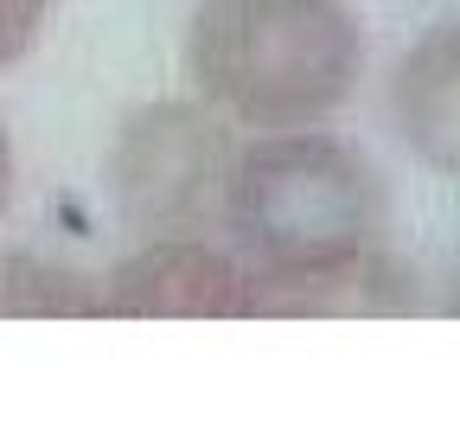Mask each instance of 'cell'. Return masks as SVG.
Returning <instances> with one entry per match:
<instances>
[{
    "label": "cell",
    "instance_id": "6da1fadb",
    "mask_svg": "<svg viewBox=\"0 0 460 435\" xmlns=\"http://www.w3.org/2000/svg\"><path fill=\"white\" fill-rule=\"evenodd\" d=\"M217 231L256 276L262 314H345L390 289V180L326 122L243 135Z\"/></svg>",
    "mask_w": 460,
    "mask_h": 435
},
{
    "label": "cell",
    "instance_id": "7a4b0ae2",
    "mask_svg": "<svg viewBox=\"0 0 460 435\" xmlns=\"http://www.w3.org/2000/svg\"><path fill=\"white\" fill-rule=\"evenodd\" d=\"M371 32L352 0H199L180 32V71L243 135L320 129L358 96Z\"/></svg>",
    "mask_w": 460,
    "mask_h": 435
},
{
    "label": "cell",
    "instance_id": "3957f363",
    "mask_svg": "<svg viewBox=\"0 0 460 435\" xmlns=\"http://www.w3.org/2000/svg\"><path fill=\"white\" fill-rule=\"evenodd\" d=\"M243 129L224 122L211 102L186 96H154L115 129L102 186L115 218L147 237V231H217L224 180L237 160Z\"/></svg>",
    "mask_w": 460,
    "mask_h": 435
},
{
    "label": "cell",
    "instance_id": "277c9868",
    "mask_svg": "<svg viewBox=\"0 0 460 435\" xmlns=\"http://www.w3.org/2000/svg\"><path fill=\"white\" fill-rule=\"evenodd\" d=\"M102 314L115 320H250L256 276L224 231H147L102 269Z\"/></svg>",
    "mask_w": 460,
    "mask_h": 435
},
{
    "label": "cell",
    "instance_id": "5b68a950",
    "mask_svg": "<svg viewBox=\"0 0 460 435\" xmlns=\"http://www.w3.org/2000/svg\"><path fill=\"white\" fill-rule=\"evenodd\" d=\"M384 116L429 173L460 180V13L435 20L396 51L384 84Z\"/></svg>",
    "mask_w": 460,
    "mask_h": 435
},
{
    "label": "cell",
    "instance_id": "8992f818",
    "mask_svg": "<svg viewBox=\"0 0 460 435\" xmlns=\"http://www.w3.org/2000/svg\"><path fill=\"white\" fill-rule=\"evenodd\" d=\"M96 314H102V276L0 244V320H96Z\"/></svg>",
    "mask_w": 460,
    "mask_h": 435
},
{
    "label": "cell",
    "instance_id": "52a82bcc",
    "mask_svg": "<svg viewBox=\"0 0 460 435\" xmlns=\"http://www.w3.org/2000/svg\"><path fill=\"white\" fill-rule=\"evenodd\" d=\"M58 7H65V0H0V71H13L26 51L45 39Z\"/></svg>",
    "mask_w": 460,
    "mask_h": 435
},
{
    "label": "cell",
    "instance_id": "ba28073f",
    "mask_svg": "<svg viewBox=\"0 0 460 435\" xmlns=\"http://www.w3.org/2000/svg\"><path fill=\"white\" fill-rule=\"evenodd\" d=\"M13 186H20V154H13L7 109H0V225H7V211H13Z\"/></svg>",
    "mask_w": 460,
    "mask_h": 435
}]
</instances>
